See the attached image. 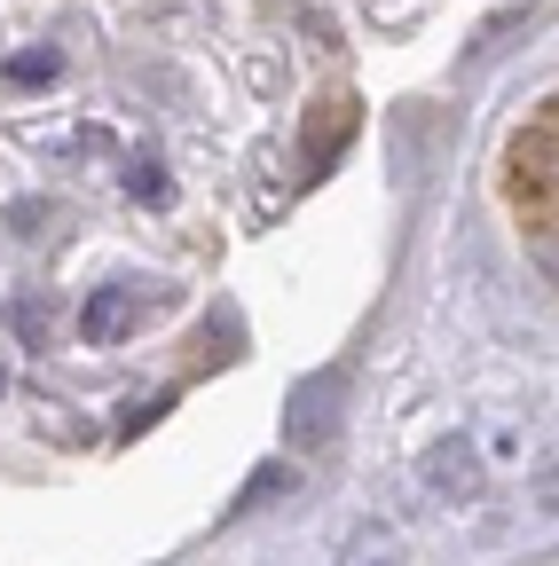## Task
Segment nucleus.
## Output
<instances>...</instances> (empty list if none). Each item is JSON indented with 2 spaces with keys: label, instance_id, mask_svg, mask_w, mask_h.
<instances>
[{
  "label": "nucleus",
  "instance_id": "nucleus-1",
  "mask_svg": "<svg viewBox=\"0 0 559 566\" xmlns=\"http://www.w3.org/2000/svg\"><path fill=\"white\" fill-rule=\"evenodd\" d=\"M143 315H151V292H87V307H80V338L111 346V338H126Z\"/></svg>",
  "mask_w": 559,
  "mask_h": 566
},
{
  "label": "nucleus",
  "instance_id": "nucleus-2",
  "mask_svg": "<svg viewBox=\"0 0 559 566\" xmlns=\"http://www.w3.org/2000/svg\"><path fill=\"white\" fill-rule=\"evenodd\" d=\"M346 134H355V103H346V95H323V103L308 111V134H300L308 174H323V166H331V150H346Z\"/></svg>",
  "mask_w": 559,
  "mask_h": 566
},
{
  "label": "nucleus",
  "instance_id": "nucleus-3",
  "mask_svg": "<svg viewBox=\"0 0 559 566\" xmlns=\"http://www.w3.org/2000/svg\"><path fill=\"white\" fill-rule=\"evenodd\" d=\"M426 480H434V495H449V504H465V495H480V457L449 433V441H434V457H426Z\"/></svg>",
  "mask_w": 559,
  "mask_h": 566
},
{
  "label": "nucleus",
  "instance_id": "nucleus-4",
  "mask_svg": "<svg viewBox=\"0 0 559 566\" xmlns=\"http://www.w3.org/2000/svg\"><path fill=\"white\" fill-rule=\"evenodd\" d=\"M331 401H339V370H315V378L292 394V441H300V449L331 433Z\"/></svg>",
  "mask_w": 559,
  "mask_h": 566
},
{
  "label": "nucleus",
  "instance_id": "nucleus-5",
  "mask_svg": "<svg viewBox=\"0 0 559 566\" xmlns=\"http://www.w3.org/2000/svg\"><path fill=\"white\" fill-rule=\"evenodd\" d=\"M9 80H17V87H48V80H55V55H48V48L17 55V63H9Z\"/></svg>",
  "mask_w": 559,
  "mask_h": 566
},
{
  "label": "nucleus",
  "instance_id": "nucleus-6",
  "mask_svg": "<svg viewBox=\"0 0 559 566\" xmlns=\"http://www.w3.org/2000/svg\"><path fill=\"white\" fill-rule=\"evenodd\" d=\"M126 189H134V197H143V205H158V197H166L174 181H166V174H158L151 158H134V166H126Z\"/></svg>",
  "mask_w": 559,
  "mask_h": 566
},
{
  "label": "nucleus",
  "instance_id": "nucleus-7",
  "mask_svg": "<svg viewBox=\"0 0 559 566\" xmlns=\"http://www.w3.org/2000/svg\"><path fill=\"white\" fill-rule=\"evenodd\" d=\"M379 543H386V535H355V551H346V566H394V558H386Z\"/></svg>",
  "mask_w": 559,
  "mask_h": 566
}]
</instances>
